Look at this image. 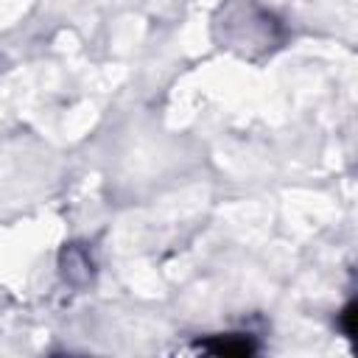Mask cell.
I'll return each instance as SVG.
<instances>
[{"instance_id": "cell-2", "label": "cell", "mask_w": 358, "mask_h": 358, "mask_svg": "<svg viewBox=\"0 0 358 358\" xmlns=\"http://www.w3.org/2000/svg\"><path fill=\"white\" fill-rule=\"evenodd\" d=\"M352 319H355V302H350V305L341 310V330H344L347 336H352V333H355V324H352Z\"/></svg>"}, {"instance_id": "cell-1", "label": "cell", "mask_w": 358, "mask_h": 358, "mask_svg": "<svg viewBox=\"0 0 358 358\" xmlns=\"http://www.w3.org/2000/svg\"><path fill=\"white\" fill-rule=\"evenodd\" d=\"M199 350L213 352V355H252L257 350V344L249 336H238V333H227V336H213L207 341H199Z\"/></svg>"}]
</instances>
